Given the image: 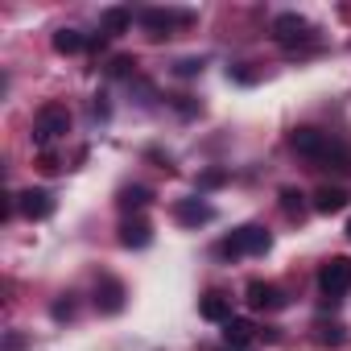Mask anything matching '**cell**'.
Segmentation results:
<instances>
[{"mask_svg":"<svg viewBox=\"0 0 351 351\" xmlns=\"http://www.w3.org/2000/svg\"><path fill=\"white\" fill-rule=\"evenodd\" d=\"M351 203V195L343 191V186H322L318 195H314V211H322V215H335V211H343Z\"/></svg>","mask_w":351,"mask_h":351,"instance_id":"11","label":"cell"},{"mask_svg":"<svg viewBox=\"0 0 351 351\" xmlns=\"http://www.w3.org/2000/svg\"><path fill=\"white\" fill-rule=\"evenodd\" d=\"M116 203H120L124 211H141V207H149V203H153V195H149L145 186H124Z\"/></svg>","mask_w":351,"mask_h":351,"instance_id":"17","label":"cell"},{"mask_svg":"<svg viewBox=\"0 0 351 351\" xmlns=\"http://www.w3.org/2000/svg\"><path fill=\"white\" fill-rule=\"evenodd\" d=\"M347 240H351V219H347Z\"/></svg>","mask_w":351,"mask_h":351,"instance_id":"25","label":"cell"},{"mask_svg":"<svg viewBox=\"0 0 351 351\" xmlns=\"http://www.w3.org/2000/svg\"><path fill=\"white\" fill-rule=\"evenodd\" d=\"M17 207H21V215H29V219H50V215H54V195L29 186V191L17 195Z\"/></svg>","mask_w":351,"mask_h":351,"instance_id":"8","label":"cell"},{"mask_svg":"<svg viewBox=\"0 0 351 351\" xmlns=\"http://www.w3.org/2000/svg\"><path fill=\"white\" fill-rule=\"evenodd\" d=\"M244 302L261 314H273V310H285V293L273 285V281H248V289H244Z\"/></svg>","mask_w":351,"mask_h":351,"instance_id":"7","label":"cell"},{"mask_svg":"<svg viewBox=\"0 0 351 351\" xmlns=\"http://www.w3.org/2000/svg\"><path fill=\"white\" fill-rule=\"evenodd\" d=\"M54 50L58 54H79V50H87V38L79 29H58L54 34Z\"/></svg>","mask_w":351,"mask_h":351,"instance_id":"15","label":"cell"},{"mask_svg":"<svg viewBox=\"0 0 351 351\" xmlns=\"http://www.w3.org/2000/svg\"><path fill=\"white\" fill-rule=\"evenodd\" d=\"M223 182H228V173H223V169H207L203 178H199V186H203V191H211V186H223Z\"/></svg>","mask_w":351,"mask_h":351,"instance_id":"21","label":"cell"},{"mask_svg":"<svg viewBox=\"0 0 351 351\" xmlns=\"http://www.w3.org/2000/svg\"><path fill=\"white\" fill-rule=\"evenodd\" d=\"M199 314H203L207 322H228V318H232V302H228L223 293H207V298L199 302Z\"/></svg>","mask_w":351,"mask_h":351,"instance_id":"14","label":"cell"},{"mask_svg":"<svg viewBox=\"0 0 351 351\" xmlns=\"http://www.w3.org/2000/svg\"><path fill=\"white\" fill-rule=\"evenodd\" d=\"M66 132H71V112L62 104H46L38 112V120H34V145L38 149H50V141H58Z\"/></svg>","mask_w":351,"mask_h":351,"instance_id":"3","label":"cell"},{"mask_svg":"<svg viewBox=\"0 0 351 351\" xmlns=\"http://www.w3.org/2000/svg\"><path fill=\"white\" fill-rule=\"evenodd\" d=\"M54 318H58V322H66V318H75V302H71V298H62V302H54Z\"/></svg>","mask_w":351,"mask_h":351,"instance_id":"22","label":"cell"},{"mask_svg":"<svg viewBox=\"0 0 351 351\" xmlns=\"http://www.w3.org/2000/svg\"><path fill=\"white\" fill-rule=\"evenodd\" d=\"M223 339H228V347H248L256 339V326L248 318H228L223 322Z\"/></svg>","mask_w":351,"mask_h":351,"instance_id":"13","label":"cell"},{"mask_svg":"<svg viewBox=\"0 0 351 351\" xmlns=\"http://www.w3.org/2000/svg\"><path fill=\"white\" fill-rule=\"evenodd\" d=\"M95 306H99L104 314H120V310H124V285H120L116 277H99V285H95Z\"/></svg>","mask_w":351,"mask_h":351,"instance_id":"10","label":"cell"},{"mask_svg":"<svg viewBox=\"0 0 351 351\" xmlns=\"http://www.w3.org/2000/svg\"><path fill=\"white\" fill-rule=\"evenodd\" d=\"M347 326H318V343H330V347H339V343H347V335H343Z\"/></svg>","mask_w":351,"mask_h":351,"instance_id":"19","label":"cell"},{"mask_svg":"<svg viewBox=\"0 0 351 351\" xmlns=\"http://www.w3.org/2000/svg\"><path fill=\"white\" fill-rule=\"evenodd\" d=\"M199 71H203V62H199V58H182V62H178V75H186V79H191V75H199Z\"/></svg>","mask_w":351,"mask_h":351,"instance_id":"23","label":"cell"},{"mask_svg":"<svg viewBox=\"0 0 351 351\" xmlns=\"http://www.w3.org/2000/svg\"><path fill=\"white\" fill-rule=\"evenodd\" d=\"M281 211L293 215V219H302V215H306V195L293 191V186H285V191H281Z\"/></svg>","mask_w":351,"mask_h":351,"instance_id":"18","label":"cell"},{"mask_svg":"<svg viewBox=\"0 0 351 351\" xmlns=\"http://www.w3.org/2000/svg\"><path fill=\"white\" fill-rule=\"evenodd\" d=\"M318 289L326 293V302H339L351 289V256H330L318 269Z\"/></svg>","mask_w":351,"mask_h":351,"instance_id":"4","label":"cell"},{"mask_svg":"<svg viewBox=\"0 0 351 351\" xmlns=\"http://www.w3.org/2000/svg\"><path fill=\"white\" fill-rule=\"evenodd\" d=\"M25 347V339L21 335H9V343H5V351H21Z\"/></svg>","mask_w":351,"mask_h":351,"instance_id":"24","label":"cell"},{"mask_svg":"<svg viewBox=\"0 0 351 351\" xmlns=\"http://www.w3.org/2000/svg\"><path fill=\"white\" fill-rule=\"evenodd\" d=\"M273 38H277L281 46H302V42L314 38V29H310L306 17H298V13H281V17H273Z\"/></svg>","mask_w":351,"mask_h":351,"instance_id":"5","label":"cell"},{"mask_svg":"<svg viewBox=\"0 0 351 351\" xmlns=\"http://www.w3.org/2000/svg\"><path fill=\"white\" fill-rule=\"evenodd\" d=\"M269 248H273V236H269L265 228L248 223V228H236V232L219 244V256H228V261H236V256H265Z\"/></svg>","mask_w":351,"mask_h":351,"instance_id":"2","label":"cell"},{"mask_svg":"<svg viewBox=\"0 0 351 351\" xmlns=\"http://www.w3.org/2000/svg\"><path fill=\"white\" fill-rule=\"evenodd\" d=\"M128 25H132V13H128V9H108V13H104V34H108V38L128 34Z\"/></svg>","mask_w":351,"mask_h":351,"instance_id":"16","label":"cell"},{"mask_svg":"<svg viewBox=\"0 0 351 351\" xmlns=\"http://www.w3.org/2000/svg\"><path fill=\"white\" fill-rule=\"evenodd\" d=\"M289 145H293L302 157H310L314 165H326V169H351V149L339 145V141H330V136L318 132V128H298V132L289 136Z\"/></svg>","mask_w":351,"mask_h":351,"instance_id":"1","label":"cell"},{"mask_svg":"<svg viewBox=\"0 0 351 351\" xmlns=\"http://www.w3.org/2000/svg\"><path fill=\"white\" fill-rule=\"evenodd\" d=\"M136 21H141L153 38H165L173 25H191V21H195V13H178V9H145Z\"/></svg>","mask_w":351,"mask_h":351,"instance_id":"6","label":"cell"},{"mask_svg":"<svg viewBox=\"0 0 351 351\" xmlns=\"http://www.w3.org/2000/svg\"><path fill=\"white\" fill-rule=\"evenodd\" d=\"M149 240H153V228L145 219H124V228H120V244L124 248H145Z\"/></svg>","mask_w":351,"mask_h":351,"instance_id":"12","label":"cell"},{"mask_svg":"<svg viewBox=\"0 0 351 351\" xmlns=\"http://www.w3.org/2000/svg\"><path fill=\"white\" fill-rule=\"evenodd\" d=\"M173 219L186 223V228H199V223H211L215 219V207L203 203V199H182L178 207H173Z\"/></svg>","mask_w":351,"mask_h":351,"instance_id":"9","label":"cell"},{"mask_svg":"<svg viewBox=\"0 0 351 351\" xmlns=\"http://www.w3.org/2000/svg\"><path fill=\"white\" fill-rule=\"evenodd\" d=\"M132 66H136V62H132L128 54H120V58H112V62H108V75H116V79H124V75H128Z\"/></svg>","mask_w":351,"mask_h":351,"instance_id":"20","label":"cell"}]
</instances>
